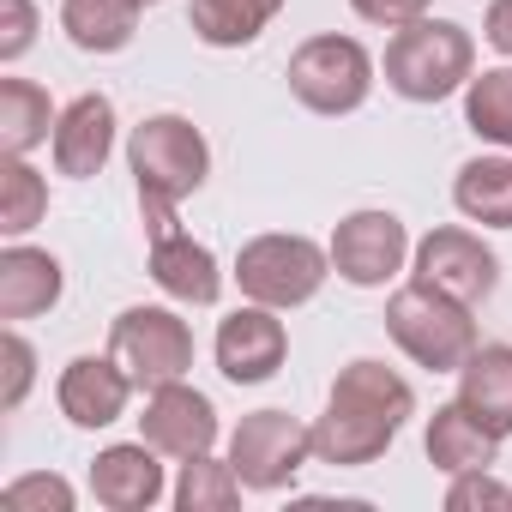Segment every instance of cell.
Here are the masks:
<instances>
[{
	"mask_svg": "<svg viewBox=\"0 0 512 512\" xmlns=\"http://www.w3.org/2000/svg\"><path fill=\"white\" fill-rule=\"evenodd\" d=\"M0 362H7V392H0V410H19L31 398V380H37V350L19 326H7V338H0Z\"/></svg>",
	"mask_w": 512,
	"mask_h": 512,
	"instance_id": "28",
	"label": "cell"
},
{
	"mask_svg": "<svg viewBox=\"0 0 512 512\" xmlns=\"http://www.w3.org/2000/svg\"><path fill=\"white\" fill-rule=\"evenodd\" d=\"M127 169H133L139 211H145V241H151V235L181 229V223H175V205L205 187V175H211V145H205V133H199L187 115H169V109H163V115H145V121L127 133Z\"/></svg>",
	"mask_w": 512,
	"mask_h": 512,
	"instance_id": "2",
	"label": "cell"
},
{
	"mask_svg": "<svg viewBox=\"0 0 512 512\" xmlns=\"http://www.w3.org/2000/svg\"><path fill=\"white\" fill-rule=\"evenodd\" d=\"M139 440H151L163 458L187 464V458H199V452H211V446H217V404H211L199 386H187V380H169V386L145 392Z\"/></svg>",
	"mask_w": 512,
	"mask_h": 512,
	"instance_id": "12",
	"label": "cell"
},
{
	"mask_svg": "<svg viewBox=\"0 0 512 512\" xmlns=\"http://www.w3.org/2000/svg\"><path fill=\"white\" fill-rule=\"evenodd\" d=\"M61 296H67V272L49 247H31V241L0 247V320L7 326L49 314Z\"/></svg>",
	"mask_w": 512,
	"mask_h": 512,
	"instance_id": "17",
	"label": "cell"
},
{
	"mask_svg": "<svg viewBox=\"0 0 512 512\" xmlns=\"http://www.w3.org/2000/svg\"><path fill=\"white\" fill-rule=\"evenodd\" d=\"M428 7L434 0H350V13L362 25H374V31H404V25L428 19Z\"/></svg>",
	"mask_w": 512,
	"mask_h": 512,
	"instance_id": "31",
	"label": "cell"
},
{
	"mask_svg": "<svg viewBox=\"0 0 512 512\" xmlns=\"http://www.w3.org/2000/svg\"><path fill=\"white\" fill-rule=\"evenodd\" d=\"M422 452H428V464L440 470V476H464V470H494V458H500V434H488L458 398L452 404H440L434 416H428V434H422Z\"/></svg>",
	"mask_w": 512,
	"mask_h": 512,
	"instance_id": "19",
	"label": "cell"
},
{
	"mask_svg": "<svg viewBox=\"0 0 512 512\" xmlns=\"http://www.w3.org/2000/svg\"><path fill=\"white\" fill-rule=\"evenodd\" d=\"M476 506H512V488L494 470H464L446 482V512H476Z\"/></svg>",
	"mask_w": 512,
	"mask_h": 512,
	"instance_id": "29",
	"label": "cell"
},
{
	"mask_svg": "<svg viewBox=\"0 0 512 512\" xmlns=\"http://www.w3.org/2000/svg\"><path fill=\"white\" fill-rule=\"evenodd\" d=\"M55 121L61 109L49 103V91L37 79H0V151L7 157H31L37 145L55 139Z\"/></svg>",
	"mask_w": 512,
	"mask_h": 512,
	"instance_id": "22",
	"label": "cell"
},
{
	"mask_svg": "<svg viewBox=\"0 0 512 512\" xmlns=\"http://www.w3.org/2000/svg\"><path fill=\"white\" fill-rule=\"evenodd\" d=\"M43 217H49V175H37L31 157H7L0 163V235L25 241Z\"/></svg>",
	"mask_w": 512,
	"mask_h": 512,
	"instance_id": "25",
	"label": "cell"
},
{
	"mask_svg": "<svg viewBox=\"0 0 512 512\" xmlns=\"http://www.w3.org/2000/svg\"><path fill=\"white\" fill-rule=\"evenodd\" d=\"M109 356L133 374L139 392H157L169 380H187L193 368V326L175 308H121L109 320Z\"/></svg>",
	"mask_w": 512,
	"mask_h": 512,
	"instance_id": "8",
	"label": "cell"
},
{
	"mask_svg": "<svg viewBox=\"0 0 512 512\" xmlns=\"http://www.w3.org/2000/svg\"><path fill=\"white\" fill-rule=\"evenodd\" d=\"M464 127L482 145L512 151V61L470 73V85H464Z\"/></svg>",
	"mask_w": 512,
	"mask_h": 512,
	"instance_id": "24",
	"label": "cell"
},
{
	"mask_svg": "<svg viewBox=\"0 0 512 512\" xmlns=\"http://www.w3.org/2000/svg\"><path fill=\"white\" fill-rule=\"evenodd\" d=\"M229 506H241V476H235V464L217 458V452L187 458L181 476H175V512H229Z\"/></svg>",
	"mask_w": 512,
	"mask_h": 512,
	"instance_id": "26",
	"label": "cell"
},
{
	"mask_svg": "<svg viewBox=\"0 0 512 512\" xmlns=\"http://www.w3.org/2000/svg\"><path fill=\"white\" fill-rule=\"evenodd\" d=\"M211 356H217V374H223L229 386H266V380H278V368H284V356H290V332H284L278 308L241 302L235 314L217 320Z\"/></svg>",
	"mask_w": 512,
	"mask_h": 512,
	"instance_id": "11",
	"label": "cell"
},
{
	"mask_svg": "<svg viewBox=\"0 0 512 512\" xmlns=\"http://www.w3.org/2000/svg\"><path fill=\"white\" fill-rule=\"evenodd\" d=\"M278 13H284V0H193L187 25L205 49H247L266 37Z\"/></svg>",
	"mask_w": 512,
	"mask_h": 512,
	"instance_id": "23",
	"label": "cell"
},
{
	"mask_svg": "<svg viewBox=\"0 0 512 512\" xmlns=\"http://www.w3.org/2000/svg\"><path fill=\"white\" fill-rule=\"evenodd\" d=\"M452 205H458L464 223L512 229V151L470 157V163L452 175Z\"/></svg>",
	"mask_w": 512,
	"mask_h": 512,
	"instance_id": "21",
	"label": "cell"
},
{
	"mask_svg": "<svg viewBox=\"0 0 512 512\" xmlns=\"http://www.w3.org/2000/svg\"><path fill=\"white\" fill-rule=\"evenodd\" d=\"M0 506L7 512H73L79 494L61 470H31V476H13L7 488H0Z\"/></svg>",
	"mask_w": 512,
	"mask_h": 512,
	"instance_id": "27",
	"label": "cell"
},
{
	"mask_svg": "<svg viewBox=\"0 0 512 512\" xmlns=\"http://www.w3.org/2000/svg\"><path fill=\"white\" fill-rule=\"evenodd\" d=\"M145 0H61V31L79 55H121L139 37Z\"/></svg>",
	"mask_w": 512,
	"mask_h": 512,
	"instance_id": "20",
	"label": "cell"
},
{
	"mask_svg": "<svg viewBox=\"0 0 512 512\" xmlns=\"http://www.w3.org/2000/svg\"><path fill=\"white\" fill-rule=\"evenodd\" d=\"M133 392H139L133 374H127L115 356H73V362L61 368V380H55V404H61V416H67L73 428H85V434L121 422L127 404H133Z\"/></svg>",
	"mask_w": 512,
	"mask_h": 512,
	"instance_id": "13",
	"label": "cell"
},
{
	"mask_svg": "<svg viewBox=\"0 0 512 512\" xmlns=\"http://www.w3.org/2000/svg\"><path fill=\"white\" fill-rule=\"evenodd\" d=\"M386 85L404 97V103H446L470 85L476 73V37L458 25V19H416L404 31H392L386 43V61H380Z\"/></svg>",
	"mask_w": 512,
	"mask_h": 512,
	"instance_id": "3",
	"label": "cell"
},
{
	"mask_svg": "<svg viewBox=\"0 0 512 512\" xmlns=\"http://www.w3.org/2000/svg\"><path fill=\"white\" fill-rule=\"evenodd\" d=\"M308 458H314V422H302L290 410H253L229 428V464L247 494L290 488Z\"/></svg>",
	"mask_w": 512,
	"mask_h": 512,
	"instance_id": "7",
	"label": "cell"
},
{
	"mask_svg": "<svg viewBox=\"0 0 512 512\" xmlns=\"http://www.w3.org/2000/svg\"><path fill=\"white\" fill-rule=\"evenodd\" d=\"M410 416H416L410 380L374 356H356L350 368H338L326 410L314 416V458L332 470H362L392 452Z\"/></svg>",
	"mask_w": 512,
	"mask_h": 512,
	"instance_id": "1",
	"label": "cell"
},
{
	"mask_svg": "<svg viewBox=\"0 0 512 512\" xmlns=\"http://www.w3.org/2000/svg\"><path fill=\"white\" fill-rule=\"evenodd\" d=\"M374 79H380V61L356 37H338V31H320V37L296 43V55H290V97L326 121L356 115L374 97Z\"/></svg>",
	"mask_w": 512,
	"mask_h": 512,
	"instance_id": "6",
	"label": "cell"
},
{
	"mask_svg": "<svg viewBox=\"0 0 512 512\" xmlns=\"http://www.w3.org/2000/svg\"><path fill=\"white\" fill-rule=\"evenodd\" d=\"M482 37L500 61H512V0H488V13H482Z\"/></svg>",
	"mask_w": 512,
	"mask_h": 512,
	"instance_id": "32",
	"label": "cell"
},
{
	"mask_svg": "<svg viewBox=\"0 0 512 512\" xmlns=\"http://www.w3.org/2000/svg\"><path fill=\"white\" fill-rule=\"evenodd\" d=\"M410 278L428 284V290H440V296H452V302H464V308H482V302L500 290V260H494V247H488L476 229L440 223V229H428V235L416 241Z\"/></svg>",
	"mask_w": 512,
	"mask_h": 512,
	"instance_id": "9",
	"label": "cell"
},
{
	"mask_svg": "<svg viewBox=\"0 0 512 512\" xmlns=\"http://www.w3.org/2000/svg\"><path fill=\"white\" fill-rule=\"evenodd\" d=\"M458 404L500 440H512V344H476L458 368Z\"/></svg>",
	"mask_w": 512,
	"mask_h": 512,
	"instance_id": "18",
	"label": "cell"
},
{
	"mask_svg": "<svg viewBox=\"0 0 512 512\" xmlns=\"http://www.w3.org/2000/svg\"><path fill=\"white\" fill-rule=\"evenodd\" d=\"M37 43V0H0V61H25Z\"/></svg>",
	"mask_w": 512,
	"mask_h": 512,
	"instance_id": "30",
	"label": "cell"
},
{
	"mask_svg": "<svg viewBox=\"0 0 512 512\" xmlns=\"http://www.w3.org/2000/svg\"><path fill=\"white\" fill-rule=\"evenodd\" d=\"M326 247H332V272L344 284H356V290H386L410 266V253H416L404 217L386 211V205H362V211L338 217Z\"/></svg>",
	"mask_w": 512,
	"mask_h": 512,
	"instance_id": "10",
	"label": "cell"
},
{
	"mask_svg": "<svg viewBox=\"0 0 512 512\" xmlns=\"http://www.w3.org/2000/svg\"><path fill=\"white\" fill-rule=\"evenodd\" d=\"M386 338L428 374H458L464 356L482 344L476 338V308L428 290V284H398L386 296Z\"/></svg>",
	"mask_w": 512,
	"mask_h": 512,
	"instance_id": "4",
	"label": "cell"
},
{
	"mask_svg": "<svg viewBox=\"0 0 512 512\" xmlns=\"http://www.w3.org/2000/svg\"><path fill=\"white\" fill-rule=\"evenodd\" d=\"M332 278V247H320L314 235H296V229H272V235H253L241 241L235 253V284L247 302L260 308H308Z\"/></svg>",
	"mask_w": 512,
	"mask_h": 512,
	"instance_id": "5",
	"label": "cell"
},
{
	"mask_svg": "<svg viewBox=\"0 0 512 512\" xmlns=\"http://www.w3.org/2000/svg\"><path fill=\"white\" fill-rule=\"evenodd\" d=\"M115 103L103 97V91H79L67 109H61V121H55V139H49V157H55V169L61 175H73V181H91V175H103V163L115 157Z\"/></svg>",
	"mask_w": 512,
	"mask_h": 512,
	"instance_id": "15",
	"label": "cell"
},
{
	"mask_svg": "<svg viewBox=\"0 0 512 512\" xmlns=\"http://www.w3.org/2000/svg\"><path fill=\"white\" fill-rule=\"evenodd\" d=\"M145 7H163V0H145Z\"/></svg>",
	"mask_w": 512,
	"mask_h": 512,
	"instance_id": "33",
	"label": "cell"
},
{
	"mask_svg": "<svg viewBox=\"0 0 512 512\" xmlns=\"http://www.w3.org/2000/svg\"><path fill=\"white\" fill-rule=\"evenodd\" d=\"M145 266H151V284H157L169 302H181V308H217V296H223V266H217V253H211L205 241H193L187 229L151 235Z\"/></svg>",
	"mask_w": 512,
	"mask_h": 512,
	"instance_id": "16",
	"label": "cell"
},
{
	"mask_svg": "<svg viewBox=\"0 0 512 512\" xmlns=\"http://www.w3.org/2000/svg\"><path fill=\"white\" fill-rule=\"evenodd\" d=\"M91 494L109 512H151L169 482H163V452L151 440H115L91 458Z\"/></svg>",
	"mask_w": 512,
	"mask_h": 512,
	"instance_id": "14",
	"label": "cell"
}]
</instances>
